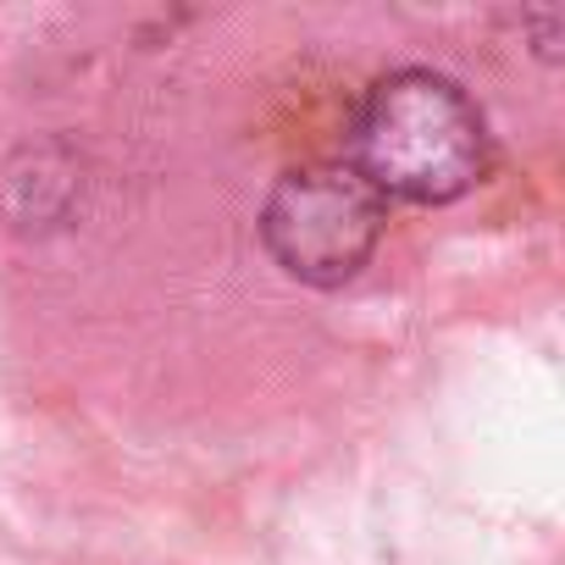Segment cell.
<instances>
[{"label": "cell", "mask_w": 565, "mask_h": 565, "mask_svg": "<svg viewBox=\"0 0 565 565\" xmlns=\"http://www.w3.org/2000/svg\"><path fill=\"white\" fill-rule=\"evenodd\" d=\"M344 161L383 200L449 205L488 172V122L455 78L394 67L361 95Z\"/></svg>", "instance_id": "cell-1"}, {"label": "cell", "mask_w": 565, "mask_h": 565, "mask_svg": "<svg viewBox=\"0 0 565 565\" xmlns=\"http://www.w3.org/2000/svg\"><path fill=\"white\" fill-rule=\"evenodd\" d=\"M383 222L388 200L350 161H306L271 183L260 205V244L289 277L339 289L372 260Z\"/></svg>", "instance_id": "cell-2"}]
</instances>
